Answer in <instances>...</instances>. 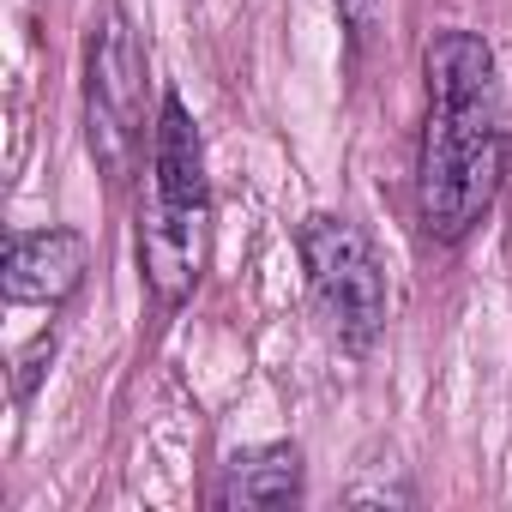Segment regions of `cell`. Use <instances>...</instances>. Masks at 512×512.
Here are the masks:
<instances>
[{
    "label": "cell",
    "mask_w": 512,
    "mask_h": 512,
    "mask_svg": "<svg viewBox=\"0 0 512 512\" xmlns=\"http://www.w3.org/2000/svg\"><path fill=\"white\" fill-rule=\"evenodd\" d=\"M428 121L416 145V211L434 241H464L506 181V103L494 49L476 31H440L422 49Z\"/></svg>",
    "instance_id": "1"
},
{
    "label": "cell",
    "mask_w": 512,
    "mask_h": 512,
    "mask_svg": "<svg viewBox=\"0 0 512 512\" xmlns=\"http://www.w3.org/2000/svg\"><path fill=\"white\" fill-rule=\"evenodd\" d=\"M205 266V151L181 97L151 127V205L139 211V272L163 308H181Z\"/></svg>",
    "instance_id": "2"
},
{
    "label": "cell",
    "mask_w": 512,
    "mask_h": 512,
    "mask_svg": "<svg viewBox=\"0 0 512 512\" xmlns=\"http://www.w3.org/2000/svg\"><path fill=\"white\" fill-rule=\"evenodd\" d=\"M302 266H308V284L332 332L350 350H368L386 332V266H380L368 229L338 211H314L302 223Z\"/></svg>",
    "instance_id": "3"
},
{
    "label": "cell",
    "mask_w": 512,
    "mask_h": 512,
    "mask_svg": "<svg viewBox=\"0 0 512 512\" xmlns=\"http://www.w3.org/2000/svg\"><path fill=\"white\" fill-rule=\"evenodd\" d=\"M85 121H91L97 169L109 181H127L145 145V49L121 7L103 13L85 49Z\"/></svg>",
    "instance_id": "4"
},
{
    "label": "cell",
    "mask_w": 512,
    "mask_h": 512,
    "mask_svg": "<svg viewBox=\"0 0 512 512\" xmlns=\"http://www.w3.org/2000/svg\"><path fill=\"white\" fill-rule=\"evenodd\" d=\"M91 272V241L79 229H25L7 241V302L61 308Z\"/></svg>",
    "instance_id": "5"
},
{
    "label": "cell",
    "mask_w": 512,
    "mask_h": 512,
    "mask_svg": "<svg viewBox=\"0 0 512 512\" xmlns=\"http://www.w3.org/2000/svg\"><path fill=\"white\" fill-rule=\"evenodd\" d=\"M223 506H290L302 500V452L296 446H253L229 458Z\"/></svg>",
    "instance_id": "6"
},
{
    "label": "cell",
    "mask_w": 512,
    "mask_h": 512,
    "mask_svg": "<svg viewBox=\"0 0 512 512\" xmlns=\"http://www.w3.org/2000/svg\"><path fill=\"white\" fill-rule=\"evenodd\" d=\"M338 13H344L350 37H356V43H368V37L380 31V13H386V0H338Z\"/></svg>",
    "instance_id": "7"
}]
</instances>
